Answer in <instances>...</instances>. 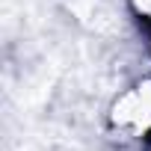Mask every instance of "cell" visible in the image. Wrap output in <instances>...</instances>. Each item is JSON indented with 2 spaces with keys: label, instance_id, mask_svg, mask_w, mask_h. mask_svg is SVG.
I'll list each match as a JSON object with an SVG mask.
<instances>
[{
  "label": "cell",
  "instance_id": "7a4b0ae2",
  "mask_svg": "<svg viewBox=\"0 0 151 151\" xmlns=\"http://www.w3.org/2000/svg\"><path fill=\"white\" fill-rule=\"evenodd\" d=\"M130 6H133V12H136L139 18L151 21V0H130Z\"/></svg>",
  "mask_w": 151,
  "mask_h": 151
},
{
  "label": "cell",
  "instance_id": "6da1fadb",
  "mask_svg": "<svg viewBox=\"0 0 151 151\" xmlns=\"http://www.w3.org/2000/svg\"><path fill=\"white\" fill-rule=\"evenodd\" d=\"M110 127L122 139L142 142L151 136V74L133 80L110 104Z\"/></svg>",
  "mask_w": 151,
  "mask_h": 151
}]
</instances>
